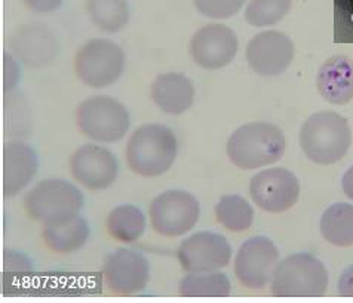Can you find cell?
Returning <instances> with one entry per match:
<instances>
[{"instance_id":"obj_31","label":"cell","mask_w":353,"mask_h":303,"mask_svg":"<svg viewBox=\"0 0 353 303\" xmlns=\"http://www.w3.org/2000/svg\"><path fill=\"white\" fill-rule=\"evenodd\" d=\"M337 289L341 297H353V265L341 272Z\"/></svg>"},{"instance_id":"obj_32","label":"cell","mask_w":353,"mask_h":303,"mask_svg":"<svg viewBox=\"0 0 353 303\" xmlns=\"http://www.w3.org/2000/svg\"><path fill=\"white\" fill-rule=\"evenodd\" d=\"M341 188H343V192H345L346 197L350 201H353V165L345 174H343Z\"/></svg>"},{"instance_id":"obj_17","label":"cell","mask_w":353,"mask_h":303,"mask_svg":"<svg viewBox=\"0 0 353 303\" xmlns=\"http://www.w3.org/2000/svg\"><path fill=\"white\" fill-rule=\"evenodd\" d=\"M39 168L37 155L32 146L9 141L3 146V197L12 198L32 183Z\"/></svg>"},{"instance_id":"obj_4","label":"cell","mask_w":353,"mask_h":303,"mask_svg":"<svg viewBox=\"0 0 353 303\" xmlns=\"http://www.w3.org/2000/svg\"><path fill=\"white\" fill-rule=\"evenodd\" d=\"M325 265L309 253H296L279 260L270 281L274 297H322L328 289Z\"/></svg>"},{"instance_id":"obj_6","label":"cell","mask_w":353,"mask_h":303,"mask_svg":"<svg viewBox=\"0 0 353 303\" xmlns=\"http://www.w3.org/2000/svg\"><path fill=\"white\" fill-rule=\"evenodd\" d=\"M81 133L94 141L114 143L122 140L131 126L126 107L109 95H97L83 100L76 112Z\"/></svg>"},{"instance_id":"obj_22","label":"cell","mask_w":353,"mask_h":303,"mask_svg":"<svg viewBox=\"0 0 353 303\" xmlns=\"http://www.w3.org/2000/svg\"><path fill=\"white\" fill-rule=\"evenodd\" d=\"M183 297H229L232 284L229 277L220 271L188 272L179 284Z\"/></svg>"},{"instance_id":"obj_15","label":"cell","mask_w":353,"mask_h":303,"mask_svg":"<svg viewBox=\"0 0 353 303\" xmlns=\"http://www.w3.org/2000/svg\"><path fill=\"white\" fill-rule=\"evenodd\" d=\"M70 171L76 182L90 190L110 188L119 175L116 156L103 146L83 144L70 158Z\"/></svg>"},{"instance_id":"obj_11","label":"cell","mask_w":353,"mask_h":303,"mask_svg":"<svg viewBox=\"0 0 353 303\" xmlns=\"http://www.w3.org/2000/svg\"><path fill=\"white\" fill-rule=\"evenodd\" d=\"M105 286L114 296L141 293L150 278V265L143 254L130 248H117L103 263Z\"/></svg>"},{"instance_id":"obj_20","label":"cell","mask_w":353,"mask_h":303,"mask_svg":"<svg viewBox=\"0 0 353 303\" xmlns=\"http://www.w3.org/2000/svg\"><path fill=\"white\" fill-rule=\"evenodd\" d=\"M90 235V224L79 214L63 223L48 224L42 229V240L46 248L57 254L76 253L85 246Z\"/></svg>"},{"instance_id":"obj_26","label":"cell","mask_w":353,"mask_h":303,"mask_svg":"<svg viewBox=\"0 0 353 303\" xmlns=\"http://www.w3.org/2000/svg\"><path fill=\"white\" fill-rule=\"evenodd\" d=\"M292 0H250L245 9V21L252 27H270L288 15Z\"/></svg>"},{"instance_id":"obj_12","label":"cell","mask_w":353,"mask_h":303,"mask_svg":"<svg viewBox=\"0 0 353 303\" xmlns=\"http://www.w3.org/2000/svg\"><path fill=\"white\" fill-rule=\"evenodd\" d=\"M239 50V39L230 27L214 23L201 27L190 41L189 51L193 61L207 70H219L229 66Z\"/></svg>"},{"instance_id":"obj_8","label":"cell","mask_w":353,"mask_h":303,"mask_svg":"<svg viewBox=\"0 0 353 303\" xmlns=\"http://www.w3.org/2000/svg\"><path fill=\"white\" fill-rule=\"evenodd\" d=\"M149 217L153 231L159 235L181 237L199 222L201 205L189 192L166 190L152 201Z\"/></svg>"},{"instance_id":"obj_10","label":"cell","mask_w":353,"mask_h":303,"mask_svg":"<svg viewBox=\"0 0 353 303\" xmlns=\"http://www.w3.org/2000/svg\"><path fill=\"white\" fill-rule=\"evenodd\" d=\"M250 195L259 208L273 214L285 213L299 201L300 183L287 168L263 170L251 179Z\"/></svg>"},{"instance_id":"obj_7","label":"cell","mask_w":353,"mask_h":303,"mask_svg":"<svg viewBox=\"0 0 353 303\" xmlns=\"http://www.w3.org/2000/svg\"><path fill=\"white\" fill-rule=\"evenodd\" d=\"M125 70V52L107 39H91L74 55V73L85 85L101 90L113 85Z\"/></svg>"},{"instance_id":"obj_3","label":"cell","mask_w":353,"mask_h":303,"mask_svg":"<svg viewBox=\"0 0 353 303\" xmlns=\"http://www.w3.org/2000/svg\"><path fill=\"white\" fill-rule=\"evenodd\" d=\"M352 144V130L340 113H313L300 128V146L306 158L318 165H332L345 158Z\"/></svg>"},{"instance_id":"obj_5","label":"cell","mask_w":353,"mask_h":303,"mask_svg":"<svg viewBox=\"0 0 353 303\" xmlns=\"http://www.w3.org/2000/svg\"><path fill=\"white\" fill-rule=\"evenodd\" d=\"M24 208L34 222L58 224L73 219L83 208V195L74 184L61 179L39 182L24 198Z\"/></svg>"},{"instance_id":"obj_30","label":"cell","mask_w":353,"mask_h":303,"mask_svg":"<svg viewBox=\"0 0 353 303\" xmlns=\"http://www.w3.org/2000/svg\"><path fill=\"white\" fill-rule=\"evenodd\" d=\"M23 2L27 8H30L34 12L48 14L60 9L64 3V0H23Z\"/></svg>"},{"instance_id":"obj_14","label":"cell","mask_w":353,"mask_h":303,"mask_svg":"<svg viewBox=\"0 0 353 303\" xmlns=\"http://www.w3.org/2000/svg\"><path fill=\"white\" fill-rule=\"evenodd\" d=\"M247 63L264 77L279 76L287 70L296 57V46L288 35L266 30L254 36L247 45Z\"/></svg>"},{"instance_id":"obj_21","label":"cell","mask_w":353,"mask_h":303,"mask_svg":"<svg viewBox=\"0 0 353 303\" xmlns=\"http://www.w3.org/2000/svg\"><path fill=\"white\" fill-rule=\"evenodd\" d=\"M321 233L323 240L336 247L353 246V205L336 202L323 211L321 217Z\"/></svg>"},{"instance_id":"obj_24","label":"cell","mask_w":353,"mask_h":303,"mask_svg":"<svg viewBox=\"0 0 353 303\" xmlns=\"http://www.w3.org/2000/svg\"><path fill=\"white\" fill-rule=\"evenodd\" d=\"M86 11L92 24L105 33L121 32L130 23L128 0H86Z\"/></svg>"},{"instance_id":"obj_27","label":"cell","mask_w":353,"mask_h":303,"mask_svg":"<svg viewBox=\"0 0 353 303\" xmlns=\"http://www.w3.org/2000/svg\"><path fill=\"white\" fill-rule=\"evenodd\" d=\"M247 0H193L198 12L212 19H228L236 15Z\"/></svg>"},{"instance_id":"obj_1","label":"cell","mask_w":353,"mask_h":303,"mask_svg":"<svg viewBox=\"0 0 353 303\" xmlns=\"http://www.w3.org/2000/svg\"><path fill=\"white\" fill-rule=\"evenodd\" d=\"M287 149L285 134L270 122H250L234 131L228 141L230 162L241 170H257L278 162Z\"/></svg>"},{"instance_id":"obj_9","label":"cell","mask_w":353,"mask_h":303,"mask_svg":"<svg viewBox=\"0 0 353 303\" xmlns=\"http://www.w3.org/2000/svg\"><path fill=\"white\" fill-rule=\"evenodd\" d=\"M279 250L268 237H252L239 247L234 257V277L250 290L266 287L279 263Z\"/></svg>"},{"instance_id":"obj_29","label":"cell","mask_w":353,"mask_h":303,"mask_svg":"<svg viewBox=\"0 0 353 303\" xmlns=\"http://www.w3.org/2000/svg\"><path fill=\"white\" fill-rule=\"evenodd\" d=\"M3 268L5 271H24V269H32V262L28 260L27 256L23 253L12 251V250H5L3 254Z\"/></svg>"},{"instance_id":"obj_16","label":"cell","mask_w":353,"mask_h":303,"mask_svg":"<svg viewBox=\"0 0 353 303\" xmlns=\"http://www.w3.org/2000/svg\"><path fill=\"white\" fill-rule=\"evenodd\" d=\"M9 46L19 61L33 68L51 64L58 54L55 36L41 23H30L17 28Z\"/></svg>"},{"instance_id":"obj_13","label":"cell","mask_w":353,"mask_h":303,"mask_svg":"<svg viewBox=\"0 0 353 303\" xmlns=\"http://www.w3.org/2000/svg\"><path fill=\"white\" fill-rule=\"evenodd\" d=\"M232 253V246L223 235L205 231L184 240L176 250V259L185 272H210L228 266Z\"/></svg>"},{"instance_id":"obj_19","label":"cell","mask_w":353,"mask_h":303,"mask_svg":"<svg viewBox=\"0 0 353 303\" xmlns=\"http://www.w3.org/2000/svg\"><path fill=\"white\" fill-rule=\"evenodd\" d=\"M194 95L193 82L183 73H162L152 84V100L166 115L179 116L188 112Z\"/></svg>"},{"instance_id":"obj_25","label":"cell","mask_w":353,"mask_h":303,"mask_svg":"<svg viewBox=\"0 0 353 303\" xmlns=\"http://www.w3.org/2000/svg\"><path fill=\"white\" fill-rule=\"evenodd\" d=\"M252 205L241 195H224L215 204V219L224 229L230 232H243L251 228L254 222Z\"/></svg>"},{"instance_id":"obj_2","label":"cell","mask_w":353,"mask_h":303,"mask_svg":"<svg viewBox=\"0 0 353 303\" xmlns=\"http://www.w3.org/2000/svg\"><path fill=\"white\" fill-rule=\"evenodd\" d=\"M176 153L179 141L168 126L145 124L131 134L125 148V159L141 177H158L172 167Z\"/></svg>"},{"instance_id":"obj_28","label":"cell","mask_w":353,"mask_h":303,"mask_svg":"<svg viewBox=\"0 0 353 303\" xmlns=\"http://www.w3.org/2000/svg\"><path fill=\"white\" fill-rule=\"evenodd\" d=\"M19 81V67L14 57L3 55V91L11 92Z\"/></svg>"},{"instance_id":"obj_23","label":"cell","mask_w":353,"mask_h":303,"mask_svg":"<svg viewBox=\"0 0 353 303\" xmlns=\"http://www.w3.org/2000/svg\"><path fill=\"white\" fill-rule=\"evenodd\" d=\"M105 229L113 240L123 244H132L140 240L145 231V216L135 205H119L107 216Z\"/></svg>"},{"instance_id":"obj_18","label":"cell","mask_w":353,"mask_h":303,"mask_svg":"<svg viewBox=\"0 0 353 303\" xmlns=\"http://www.w3.org/2000/svg\"><path fill=\"white\" fill-rule=\"evenodd\" d=\"M316 88L323 100L343 106L353 99V60L346 55L330 57L316 75Z\"/></svg>"}]
</instances>
